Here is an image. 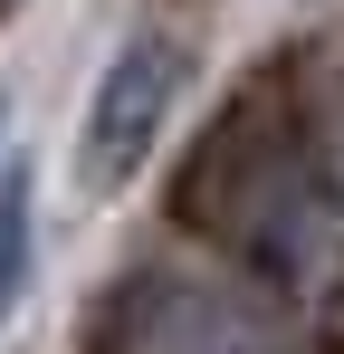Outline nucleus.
<instances>
[{
	"instance_id": "obj_1",
	"label": "nucleus",
	"mask_w": 344,
	"mask_h": 354,
	"mask_svg": "<svg viewBox=\"0 0 344 354\" xmlns=\"http://www.w3.org/2000/svg\"><path fill=\"white\" fill-rule=\"evenodd\" d=\"M191 67H201L191 39H172V29H134V39L96 67V96H86V115H77V182H86L96 201H115L124 182L153 163V144H163Z\"/></svg>"
},
{
	"instance_id": "obj_2",
	"label": "nucleus",
	"mask_w": 344,
	"mask_h": 354,
	"mask_svg": "<svg viewBox=\"0 0 344 354\" xmlns=\"http://www.w3.org/2000/svg\"><path fill=\"white\" fill-rule=\"evenodd\" d=\"M115 326L124 354H287V335L229 288H191V278H134L115 288Z\"/></svg>"
},
{
	"instance_id": "obj_3",
	"label": "nucleus",
	"mask_w": 344,
	"mask_h": 354,
	"mask_svg": "<svg viewBox=\"0 0 344 354\" xmlns=\"http://www.w3.org/2000/svg\"><path fill=\"white\" fill-rule=\"evenodd\" d=\"M29 268H39V221H29V173H10L0 182V326L19 316Z\"/></svg>"
}]
</instances>
